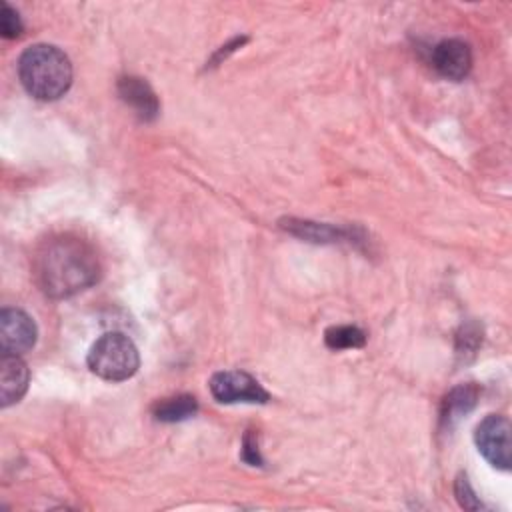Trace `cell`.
<instances>
[{"instance_id": "6da1fadb", "label": "cell", "mask_w": 512, "mask_h": 512, "mask_svg": "<svg viewBox=\"0 0 512 512\" xmlns=\"http://www.w3.org/2000/svg\"><path fill=\"white\" fill-rule=\"evenodd\" d=\"M38 286L50 298H68L100 278V262L90 244L74 236L50 238L34 258Z\"/></svg>"}, {"instance_id": "7a4b0ae2", "label": "cell", "mask_w": 512, "mask_h": 512, "mask_svg": "<svg viewBox=\"0 0 512 512\" xmlns=\"http://www.w3.org/2000/svg\"><path fill=\"white\" fill-rule=\"evenodd\" d=\"M22 86L36 100H58L72 84V64L68 56L52 44H32L18 58Z\"/></svg>"}, {"instance_id": "3957f363", "label": "cell", "mask_w": 512, "mask_h": 512, "mask_svg": "<svg viewBox=\"0 0 512 512\" xmlns=\"http://www.w3.org/2000/svg\"><path fill=\"white\" fill-rule=\"evenodd\" d=\"M88 368L108 382H122L136 374L140 356L134 342L122 332L102 334L88 352Z\"/></svg>"}, {"instance_id": "277c9868", "label": "cell", "mask_w": 512, "mask_h": 512, "mask_svg": "<svg viewBox=\"0 0 512 512\" xmlns=\"http://www.w3.org/2000/svg\"><path fill=\"white\" fill-rule=\"evenodd\" d=\"M474 442L478 452L500 470H510L512 464V440L510 422L506 416L488 414L474 432Z\"/></svg>"}, {"instance_id": "5b68a950", "label": "cell", "mask_w": 512, "mask_h": 512, "mask_svg": "<svg viewBox=\"0 0 512 512\" xmlns=\"http://www.w3.org/2000/svg\"><path fill=\"white\" fill-rule=\"evenodd\" d=\"M210 392L222 404H264L270 400L262 384L242 370H222L210 378Z\"/></svg>"}, {"instance_id": "8992f818", "label": "cell", "mask_w": 512, "mask_h": 512, "mask_svg": "<svg viewBox=\"0 0 512 512\" xmlns=\"http://www.w3.org/2000/svg\"><path fill=\"white\" fill-rule=\"evenodd\" d=\"M38 338L34 320L18 308H4L0 312V346L4 354H24L32 350Z\"/></svg>"}, {"instance_id": "52a82bcc", "label": "cell", "mask_w": 512, "mask_h": 512, "mask_svg": "<svg viewBox=\"0 0 512 512\" xmlns=\"http://www.w3.org/2000/svg\"><path fill=\"white\" fill-rule=\"evenodd\" d=\"M432 66L442 78L464 80L472 68V50L464 40H442L432 50Z\"/></svg>"}, {"instance_id": "ba28073f", "label": "cell", "mask_w": 512, "mask_h": 512, "mask_svg": "<svg viewBox=\"0 0 512 512\" xmlns=\"http://www.w3.org/2000/svg\"><path fill=\"white\" fill-rule=\"evenodd\" d=\"M30 370L18 354H2L0 362V404L8 408L26 394Z\"/></svg>"}, {"instance_id": "9c48e42d", "label": "cell", "mask_w": 512, "mask_h": 512, "mask_svg": "<svg viewBox=\"0 0 512 512\" xmlns=\"http://www.w3.org/2000/svg\"><path fill=\"white\" fill-rule=\"evenodd\" d=\"M118 94L120 98L134 108V112L142 118V120H154L160 106L156 100V94L152 92V88L148 86V82H144L142 78L136 76H124L118 82Z\"/></svg>"}, {"instance_id": "30bf717a", "label": "cell", "mask_w": 512, "mask_h": 512, "mask_svg": "<svg viewBox=\"0 0 512 512\" xmlns=\"http://www.w3.org/2000/svg\"><path fill=\"white\" fill-rule=\"evenodd\" d=\"M478 400V388L474 384H460L448 392V396L442 402L440 420L446 426H452L458 418L468 414Z\"/></svg>"}, {"instance_id": "8fae6325", "label": "cell", "mask_w": 512, "mask_h": 512, "mask_svg": "<svg viewBox=\"0 0 512 512\" xmlns=\"http://www.w3.org/2000/svg\"><path fill=\"white\" fill-rule=\"evenodd\" d=\"M198 410V402L190 394H178L172 398H164L154 406V416L160 422H180L194 416Z\"/></svg>"}, {"instance_id": "7c38bea8", "label": "cell", "mask_w": 512, "mask_h": 512, "mask_svg": "<svg viewBox=\"0 0 512 512\" xmlns=\"http://www.w3.org/2000/svg\"><path fill=\"white\" fill-rule=\"evenodd\" d=\"M324 342L332 350H346V348H362L366 344V334L358 326H330L324 332Z\"/></svg>"}, {"instance_id": "4fadbf2b", "label": "cell", "mask_w": 512, "mask_h": 512, "mask_svg": "<svg viewBox=\"0 0 512 512\" xmlns=\"http://www.w3.org/2000/svg\"><path fill=\"white\" fill-rule=\"evenodd\" d=\"M0 32L4 38H16L22 34V20L18 12L10 4H2V16H0Z\"/></svg>"}, {"instance_id": "5bb4252c", "label": "cell", "mask_w": 512, "mask_h": 512, "mask_svg": "<svg viewBox=\"0 0 512 512\" xmlns=\"http://www.w3.org/2000/svg\"><path fill=\"white\" fill-rule=\"evenodd\" d=\"M454 490H456V498H458V502H460L462 508H466V510H478V508L482 506V504L478 502V498H476V494H474V490H472V486H470L466 474H458Z\"/></svg>"}, {"instance_id": "9a60e30c", "label": "cell", "mask_w": 512, "mask_h": 512, "mask_svg": "<svg viewBox=\"0 0 512 512\" xmlns=\"http://www.w3.org/2000/svg\"><path fill=\"white\" fill-rule=\"evenodd\" d=\"M242 460L252 464V466H258L262 462L260 454H258V444H256V438L252 434H246L244 436V444H242Z\"/></svg>"}]
</instances>
